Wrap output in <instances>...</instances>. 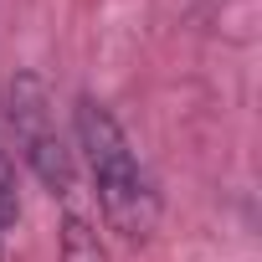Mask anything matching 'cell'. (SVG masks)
I'll list each match as a JSON object with an SVG mask.
<instances>
[{"label":"cell","instance_id":"cell-1","mask_svg":"<svg viewBox=\"0 0 262 262\" xmlns=\"http://www.w3.org/2000/svg\"><path fill=\"white\" fill-rule=\"evenodd\" d=\"M72 139L88 165V180H93V195H98V211L108 221V231L128 247H139L155 236L160 226V190L139 160V149L128 144L123 123L113 118L108 103H98L93 93H77L72 103Z\"/></svg>","mask_w":262,"mask_h":262},{"label":"cell","instance_id":"cell-2","mask_svg":"<svg viewBox=\"0 0 262 262\" xmlns=\"http://www.w3.org/2000/svg\"><path fill=\"white\" fill-rule=\"evenodd\" d=\"M6 123H11V134H16L21 160L47 185V195L52 201H72V190H77V155L67 149V134H62V123H57L52 88L36 72H16L6 82Z\"/></svg>","mask_w":262,"mask_h":262},{"label":"cell","instance_id":"cell-3","mask_svg":"<svg viewBox=\"0 0 262 262\" xmlns=\"http://www.w3.org/2000/svg\"><path fill=\"white\" fill-rule=\"evenodd\" d=\"M57 252L62 262H108V247L98 236V226L82 216V211H62V226H57Z\"/></svg>","mask_w":262,"mask_h":262},{"label":"cell","instance_id":"cell-4","mask_svg":"<svg viewBox=\"0 0 262 262\" xmlns=\"http://www.w3.org/2000/svg\"><path fill=\"white\" fill-rule=\"evenodd\" d=\"M21 221V175H16V160L0 149V231H11Z\"/></svg>","mask_w":262,"mask_h":262}]
</instances>
